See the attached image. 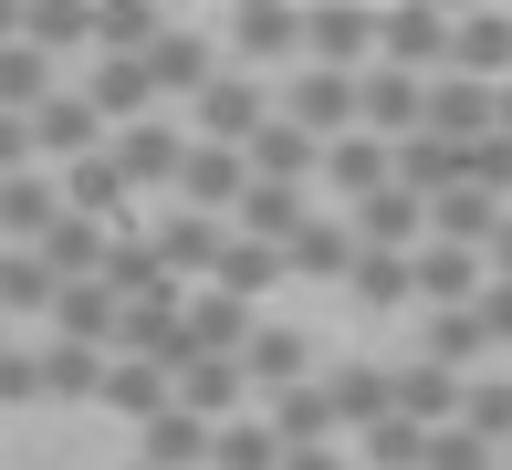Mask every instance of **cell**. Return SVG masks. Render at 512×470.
<instances>
[{"label":"cell","mask_w":512,"mask_h":470,"mask_svg":"<svg viewBox=\"0 0 512 470\" xmlns=\"http://www.w3.org/2000/svg\"><path fill=\"white\" fill-rule=\"evenodd\" d=\"M53 220H63V188H53V168H21V178H0V251H32Z\"/></svg>","instance_id":"cell-20"},{"label":"cell","mask_w":512,"mask_h":470,"mask_svg":"<svg viewBox=\"0 0 512 470\" xmlns=\"http://www.w3.org/2000/svg\"><path fill=\"white\" fill-rule=\"evenodd\" d=\"M492 345H481V324H471V303L460 314H418V366H439V376H471Z\"/></svg>","instance_id":"cell-29"},{"label":"cell","mask_w":512,"mask_h":470,"mask_svg":"<svg viewBox=\"0 0 512 470\" xmlns=\"http://www.w3.org/2000/svg\"><path fill=\"white\" fill-rule=\"evenodd\" d=\"M74 94H84V115H95L105 136H126V126H147V115H157L147 63H136V53H95V74H84Z\"/></svg>","instance_id":"cell-3"},{"label":"cell","mask_w":512,"mask_h":470,"mask_svg":"<svg viewBox=\"0 0 512 470\" xmlns=\"http://www.w3.org/2000/svg\"><path fill=\"white\" fill-rule=\"evenodd\" d=\"M492 136H512V84H492Z\"/></svg>","instance_id":"cell-51"},{"label":"cell","mask_w":512,"mask_h":470,"mask_svg":"<svg viewBox=\"0 0 512 470\" xmlns=\"http://www.w3.org/2000/svg\"><path fill=\"white\" fill-rule=\"evenodd\" d=\"M283 470H345V450H283Z\"/></svg>","instance_id":"cell-50"},{"label":"cell","mask_w":512,"mask_h":470,"mask_svg":"<svg viewBox=\"0 0 512 470\" xmlns=\"http://www.w3.org/2000/svg\"><path fill=\"white\" fill-rule=\"evenodd\" d=\"M471 324H481L492 356H512V282H481V293H471Z\"/></svg>","instance_id":"cell-46"},{"label":"cell","mask_w":512,"mask_h":470,"mask_svg":"<svg viewBox=\"0 0 512 470\" xmlns=\"http://www.w3.org/2000/svg\"><path fill=\"white\" fill-rule=\"evenodd\" d=\"M304 63L314 74H366L377 63V11H356V0L345 11H304Z\"/></svg>","instance_id":"cell-8"},{"label":"cell","mask_w":512,"mask_h":470,"mask_svg":"<svg viewBox=\"0 0 512 470\" xmlns=\"http://www.w3.org/2000/svg\"><path fill=\"white\" fill-rule=\"evenodd\" d=\"M115 314H126V303H105L95 282H63V293H53V335L63 345H95V356H115Z\"/></svg>","instance_id":"cell-30"},{"label":"cell","mask_w":512,"mask_h":470,"mask_svg":"<svg viewBox=\"0 0 512 470\" xmlns=\"http://www.w3.org/2000/svg\"><path fill=\"white\" fill-rule=\"evenodd\" d=\"M32 376H42V397H95L105 387V356H95V345H32Z\"/></svg>","instance_id":"cell-39"},{"label":"cell","mask_w":512,"mask_h":470,"mask_svg":"<svg viewBox=\"0 0 512 470\" xmlns=\"http://www.w3.org/2000/svg\"><path fill=\"white\" fill-rule=\"evenodd\" d=\"M345 230H356V251H387V262H408V251L429 241V199H408V188H377L366 209H345Z\"/></svg>","instance_id":"cell-13"},{"label":"cell","mask_w":512,"mask_h":470,"mask_svg":"<svg viewBox=\"0 0 512 470\" xmlns=\"http://www.w3.org/2000/svg\"><path fill=\"white\" fill-rule=\"evenodd\" d=\"M481 251H460V241H418L408 251V293H418V314H460V303L481 293Z\"/></svg>","instance_id":"cell-6"},{"label":"cell","mask_w":512,"mask_h":470,"mask_svg":"<svg viewBox=\"0 0 512 470\" xmlns=\"http://www.w3.org/2000/svg\"><path fill=\"white\" fill-rule=\"evenodd\" d=\"M95 408H115V418H136V429H147V418L168 408V366H136V356H105V387H95Z\"/></svg>","instance_id":"cell-32"},{"label":"cell","mask_w":512,"mask_h":470,"mask_svg":"<svg viewBox=\"0 0 512 470\" xmlns=\"http://www.w3.org/2000/svg\"><path fill=\"white\" fill-rule=\"evenodd\" d=\"M418 136H439V147H481V136H492V94L460 84V74H429V94H418Z\"/></svg>","instance_id":"cell-12"},{"label":"cell","mask_w":512,"mask_h":470,"mask_svg":"<svg viewBox=\"0 0 512 470\" xmlns=\"http://www.w3.org/2000/svg\"><path fill=\"white\" fill-rule=\"evenodd\" d=\"M450 74L460 84H512V11H460L450 21Z\"/></svg>","instance_id":"cell-10"},{"label":"cell","mask_w":512,"mask_h":470,"mask_svg":"<svg viewBox=\"0 0 512 470\" xmlns=\"http://www.w3.org/2000/svg\"><path fill=\"white\" fill-rule=\"evenodd\" d=\"M95 293L105 303H147V293H178L168 272H157V251H147V230H105V272H95Z\"/></svg>","instance_id":"cell-22"},{"label":"cell","mask_w":512,"mask_h":470,"mask_svg":"<svg viewBox=\"0 0 512 470\" xmlns=\"http://www.w3.org/2000/svg\"><path fill=\"white\" fill-rule=\"evenodd\" d=\"M21 168H42V157H32V126H21V115H0V178H21Z\"/></svg>","instance_id":"cell-48"},{"label":"cell","mask_w":512,"mask_h":470,"mask_svg":"<svg viewBox=\"0 0 512 470\" xmlns=\"http://www.w3.org/2000/svg\"><path fill=\"white\" fill-rule=\"evenodd\" d=\"M502 230V199H481V188H439L429 199V241H460V251H481Z\"/></svg>","instance_id":"cell-33"},{"label":"cell","mask_w":512,"mask_h":470,"mask_svg":"<svg viewBox=\"0 0 512 470\" xmlns=\"http://www.w3.org/2000/svg\"><path fill=\"white\" fill-rule=\"evenodd\" d=\"M241 188H251L241 147H199V136H189V157H178V209H189V220H220V230H230Z\"/></svg>","instance_id":"cell-4"},{"label":"cell","mask_w":512,"mask_h":470,"mask_svg":"<svg viewBox=\"0 0 512 470\" xmlns=\"http://www.w3.org/2000/svg\"><path fill=\"white\" fill-rule=\"evenodd\" d=\"M241 366H230V356H189V366H178L168 376V408H189V418H209V429H220V418H241Z\"/></svg>","instance_id":"cell-23"},{"label":"cell","mask_w":512,"mask_h":470,"mask_svg":"<svg viewBox=\"0 0 512 470\" xmlns=\"http://www.w3.org/2000/svg\"><path fill=\"white\" fill-rule=\"evenodd\" d=\"M209 42H230L241 63H293V53H304V11H283V0H251V11H230Z\"/></svg>","instance_id":"cell-16"},{"label":"cell","mask_w":512,"mask_h":470,"mask_svg":"<svg viewBox=\"0 0 512 470\" xmlns=\"http://www.w3.org/2000/svg\"><path fill=\"white\" fill-rule=\"evenodd\" d=\"M314 376V345L293 335V324H251V345H241V387L251 397H283V387H304Z\"/></svg>","instance_id":"cell-18"},{"label":"cell","mask_w":512,"mask_h":470,"mask_svg":"<svg viewBox=\"0 0 512 470\" xmlns=\"http://www.w3.org/2000/svg\"><path fill=\"white\" fill-rule=\"evenodd\" d=\"M105 157H115V178H126V199H147V188H178V157H189V136H178L168 115H147V126L105 136Z\"/></svg>","instance_id":"cell-5"},{"label":"cell","mask_w":512,"mask_h":470,"mask_svg":"<svg viewBox=\"0 0 512 470\" xmlns=\"http://www.w3.org/2000/svg\"><path fill=\"white\" fill-rule=\"evenodd\" d=\"M0 408H42V376H32V345H0Z\"/></svg>","instance_id":"cell-47"},{"label":"cell","mask_w":512,"mask_h":470,"mask_svg":"<svg viewBox=\"0 0 512 470\" xmlns=\"http://www.w3.org/2000/svg\"><path fill=\"white\" fill-rule=\"evenodd\" d=\"M460 429L481 439V450H512V376H471V387H460Z\"/></svg>","instance_id":"cell-38"},{"label":"cell","mask_w":512,"mask_h":470,"mask_svg":"<svg viewBox=\"0 0 512 470\" xmlns=\"http://www.w3.org/2000/svg\"><path fill=\"white\" fill-rule=\"evenodd\" d=\"M32 251H42V272H53V282H95V272H105V230H95V220H74V209H63V220L42 230Z\"/></svg>","instance_id":"cell-31"},{"label":"cell","mask_w":512,"mask_h":470,"mask_svg":"<svg viewBox=\"0 0 512 470\" xmlns=\"http://www.w3.org/2000/svg\"><path fill=\"white\" fill-rule=\"evenodd\" d=\"M345 293L366 303V314H408V262H387V251H356V262H345Z\"/></svg>","instance_id":"cell-40"},{"label":"cell","mask_w":512,"mask_h":470,"mask_svg":"<svg viewBox=\"0 0 512 470\" xmlns=\"http://www.w3.org/2000/svg\"><path fill=\"white\" fill-rule=\"evenodd\" d=\"M460 387L471 376H439V366H387V418H408V429H460Z\"/></svg>","instance_id":"cell-14"},{"label":"cell","mask_w":512,"mask_h":470,"mask_svg":"<svg viewBox=\"0 0 512 470\" xmlns=\"http://www.w3.org/2000/svg\"><path fill=\"white\" fill-rule=\"evenodd\" d=\"M324 387H335V429H345V439H366V429L387 418V366H335Z\"/></svg>","instance_id":"cell-37"},{"label":"cell","mask_w":512,"mask_h":470,"mask_svg":"<svg viewBox=\"0 0 512 470\" xmlns=\"http://www.w3.org/2000/svg\"><path fill=\"white\" fill-rule=\"evenodd\" d=\"M136 470H147V460H136Z\"/></svg>","instance_id":"cell-54"},{"label":"cell","mask_w":512,"mask_h":470,"mask_svg":"<svg viewBox=\"0 0 512 470\" xmlns=\"http://www.w3.org/2000/svg\"><path fill=\"white\" fill-rule=\"evenodd\" d=\"M178 335H189V356H230V366H241L251 303H230V293H209V282H199V293H178ZM189 356H178V366H189Z\"/></svg>","instance_id":"cell-15"},{"label":"cell","mask_w":512,"mask_h":470,"mask_svg":"<svg viewBox=\"0 0 512 470\" xmlns=\"http://www.w3.org/2000/svg\"><path fill=\"white\" fill-rule=\"evenodd\" d=\"M502 470H512V450H502Z\"/></svg>","instance_id":"cell-53"},{"label":"cell","mask_w":512,"mask_h":470,"mask_svg":"<svg viewBox=\"0 0 512 470\" xmlns=\"http://www.w3.org/2000/svg\"><path fill=\"white\" fill-rule=\"evenodd\" d=\"M241 168L262 178V188H304V178L324 168V147H314V136H293L283 115H262V136H251V147H241Z\"/></svg>","instance_id":"cell-24"},{"label":"cell","mask_w":512,"mask_h":470,"mask_svg":"<svg viewBox=\"0 0 512 470\" xmlns=\"http://www.w3.org/2000/svg\"><path fill=\"white\" fill-rule=\"evenodd\" d=\"M209 470H283V439L262 429V408H241V418L209 429Z\"/></svg>","instance_id":"cell-35"},{"label":"cell","mask_w":512,"mask_h":470,"mask_svg":"<svg viewBox=\"0 0 512 470\" xmlns=\"http://www.w3.org/2000/svg\"><path fill=\"white\" fill-rule=\"evenodd\" d=\"M418 470H502V460L481 450L471 429H429V450H418Z\"/></svg>","instance_id":"cell-45"},{"label":"cell","mask_w":512,"mask_h":470,"mask_svg":"<svg viewBox=\"0 0 512 470\" xmlns=\"http://www.w3.org/2000/svg\"><path fill=\"white\" fill-rule=\"evenodd\" d=\"M283 126L293 136H314V147H335V136H356V74H293V94H283Z\"/></svg>","instance_id":"cell-7"},{"label":"cell","mask_w":512,"mask_h":470,"mask_svg":"<svg viewBox=\"0 0 512 470\" xmlns=\"http://www.w3.org/2000/svg\"><path fill=\"white\" fill-rule=\"evenodd\" d=\"M314 178L335 188L345 209H366V199H377V188H398V178H387V147H377V136H335V147H324V168H314Z\"/></svg>","instance_id":"cell-25"},{"label":"cell","mask_w":512,"mask_h":470,"mask_svg":"<svg viewBox=\"0 0 512 470\" xmlns=\"http://www.w3.org/2000/svg\"><path fill=\"white\" fill-rule=\"evenodd\" d=\"M345 262H356V230H345V220H324V209L283 241V272H304V282H345Z\"/></svg>","instance_id":"cell-28"},{"label":"cell","mask_w":512,"mask_h":470,"mask_svg":"<svg viewBox=\"0 0 512 470\" xmlns=\"http://www.w3.org/2000/svg\"><path fill=\"white\" fill-rule=\"evenodd\" d=\"M136 63H147V94H157V105H168V94H189V105H199V94L220 84V42H209L199 21H168Z\"/></svg>","instance_id":"cell-1"},{"label":"cell","mask_w":512,"mask_h":470,"mask_svg":"<svg viewBox=\"0 0 512 470\" xmlns=\"http://www.w3.org/2000/svg\"><path fill=\"white\" fill-rule=\"evenodd\" d=\"M42 94H63L53 53H32V42H0V115H32Z\"/></svg>","instance_id":"cell-36"},{"label":"cell","mask_w":512,"mask_h":470,"mask_svg":"<svg viewBox=\"0 0 512 470\" xmlns=\"http://www.w3.org/2000/svg\"><path fill=\"white\" fill-rule=\"evenodd\" d=\"M0 345H11V324H0Z\"/></svg>","instance_id":"cell-52"},{"label":"cell","mask_w":512,"mask_h":470,"mask_svg":"<svg viewBox=\"0 0 512 470\" xmlns=\"http://www.w3.org/2000/svg\"><path fill=\"white\" fill-rule=\"evenodd\" d=\"M21 126H32V157H42V168H74V157H95V147H105V126L84 115V94H74V84H63V94H42Z\"/></svg>","instance_id":"cell-11"},{"label":"cell","mask_w":512,"mask_h":470,"mask_svg":"<svg viewBox=\"0 0 512 470\" xmlns=\"http://www.w3.org/2000/svg\"><path fill=\"white\" fill-rule=\"evenodd\" d=\"M251 136H262V84L220 63V84L199 94V147H251Z\"/></svg>","instance_id":"cell-21"},{"label":"cell","mask_w":512,"mask_h":470,"mask_svg":"<svg viewBox=\"0 0 512 470\" xmlns=\"http://www.w3.org/2000/svg\"><path fill=\"white\" fill-rule=\"evenodd\" d=\"M304 220H314V209H304V188H262V178L241 188V209H230V230H241V241H262V251H283Z\"/></svg>","instance_id":"cell-27"},{"label":"cell","mask_w":512,"mask_h":470,"mask_svg":"<svg viewBox=\"0 0 512 470\" xmlns=\"http://www.w3.org/2000/svg\"><path fill=\"white\" fill-rule=\"evenodd\" d=\"M481 272H492V282H512V209H502V230H492V241H481Z\"/></svg>","instance_id":"cell-49"},{"label":"cell","mask_w":512,"mask_h":470,"mask_svg":"<svg viewBox=\"0 0 512 470\" xmlns=\"http://www.w3.org/2000/svg\"><path fill=\"white\" fill-rule=\"evenodd\" d=\"M157 32H168V11H147V0H95V53H147Z\"/></svg>","instance_id":"cell-42"},{"label":"cell","mask_w":512,"mask_h":470,"mask_svg":"<svg viewBox=\"0 0 512 470\" xmlns=\"http://www.w3.org/2000/svg\"><path fill=\"white\" fill-rule=\"evenodd\" d=\"M418 450H429V429H408V418H377V429H366V460L377 470H418Z\"/></svg>","instance_id":"cell-44"},{"label":"cell","mask_w":512,"mask_h":470,"mask_svg":"<svg viewBox=\"0 0 512 470\" xmlns=\"http://www.w3.org/2000/svg\"><path fill=\"white\" fill-rule=\"evenodd\" d=\"M220 241H230V230H220V220H189V209H168V220L147 230L157 272H168L178 293H189V282H209V262H220Z\"/></svg>","instance_id":"cell-19"},{"label":"cell","mask_w":512,"mask_h":470,"mask_svg":"<svg viewBox=\"0 0 512 470\" xmlns=\"http://www.w3.org/2000/svg\"><path fill=\"white\" fill-rule=\"evenodd\" d=\"M136 460H147V470H209V418L157 408L147 429H136Z\"/></svg>","instance_id":"cell-26"},{"label":"cell","mask_w":512,"mask_h":470,"mask_svg":"<svg viewBox=\"0 0 512 470\" xmlns=\"http://www.w3.org/2000/svg\"><path fill=\"white\" fill-rule=\"evenodd\" d=\"M53 293L63 282L42 272V251H0V324L11 314H53Z\"/></svg>","instance_id":"cell-41"},{"label":"cell","mask_w":512,"mask_h":470,"mask_svg":"<svg viewBox=\"0 0 512 470\" xmlns=\"http://www.w3.org/2000/svg\"><path fill=\"white\" fill-rule=\"evenodd\" d=\"M115 356H136V366H168V376H178V356H189V335H178V293L126 303V314H115Z\"/></svg>","instance_id":"cell-17"},{"label":"cell","mask_w":512,"mask_h":470,"mask_svg":"<svg viewBox=\"0 0 512 470\" xmlns=\"http://www.w3.org/2000/svg\"><path fill=\"white\" fill-rule=\"evenodd\" d=\"M21 42H32V53H63V42H95V11H21Z\"/></svg>","instance_id":"cell-43"},{"label":"cell","mask_w":512,"mask_h":470,"mask_svg":"<svg viewBox=\"0 0 512 470\" xmlns=\"http://www.w3.org/2000/svg\"><path fill=\"white\" fill-rule=\"evenodd\" d=\"M450 21H460V11H377V63H387V74H408V84L450 74Z\"/></svg>","instance_id":"cell-2"},{"label":"cell","mask_w":512,"mask_h":470,"mask_svg":"<svg viewBox=\"0 0 512 470\" xmlns=\"http://www.w3.org/2000/svg\"><path fill=\"white\" fill-rule=\"evenodd\" d=\"M262 429L283 439V450H345L335 387H324V376H304V387H283V397H262Z\"/></svg>","instance_id":"cell-9"},{"label":"cell","mask_w":512,"mask_h":470,"mask_svg":"<svg viewBox=\"0 0 512 470\" xmlns=\"http://www.w3.org/2000/svg\"><path fill=\"white\" fill-rule=\"evenodd\" d=\"M272 282H283V251H262V241H241V230H230V241H220V262H209V293L251 303V293H272Z\"/></svg>","instance_id":"cell-34"}]
</instances>
